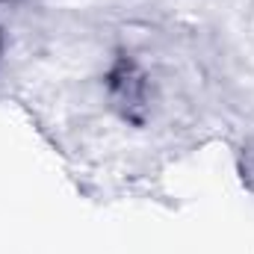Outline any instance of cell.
<instances>
[{
	"instance_id": "7a4b0ae2",
	"label": "cell",
	"mask_w": 254,
	"mask_h": 254,
	"mask_svg": "<svg viewBox=\"0 0 254 254\" xmlns=\"http://www.w3.org/2000/svg\"><path fill=\"white\" fill-rule=\"evenodd\" d=\"M0 45H3V39H0Z\"/></svg>"
},
{
	"instance_id": "6da1fadb",
	"label": "cell",
	"mask_w": 254,
	"mask_h": 254,
	"mask_svg": "<svg viewBox=\"0 0 254 254\" xmlns=\"http://www.w3.org/2000/svg\"><path fill=\"white\" fill-rule=\"evenodd\" d=\"M110 92L116 98V107L130 122H142L145 116V77L130 60H119L110 71Z\"/></svg>"
}]
</instances>
